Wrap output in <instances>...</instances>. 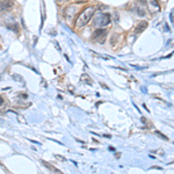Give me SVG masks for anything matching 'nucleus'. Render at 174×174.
Wrapping results in <instances>:
<instances>
[{
    "instance_id": "obj_9",
    "label": "nucleus",
    "mask_w": 174,
    "mask_h": 174,
    "mask_svg": "<svg viewBox=\"0 0 174 174\" xmlns=\"http://www.w3.org/2000/svg\"><path fill=\"white\" fill-rule=\"evenodd\" d=\"M55 158H57L58 160H62V162H66V159H65L64 157H61V155H55Z\"/></svg>"
},
{
    "instance_id": "obj_11",
    "label": "nucleus",
    "mask_w": 174,
    "mask_h": 174,
    "mask_svg": "<svg viewBox=\"0 0 174 174\" xmlns=\"http://www.w3.org/2000/svg\"><path fill=\"white\" fill-rule=\"evenodd\" d=\"M2 103H4V99H2V98H1V96H0V106H1V105H2Z\"/></svg>"
},
{
    "instance_id": "obj_5",
    "label": "nucleus",
    "mask_w": 174,
    "mask_h": 174,
    "mask_svg": "<svg viewBox=\"0 0 174 174\" xmlns=\"http://www.w3.org/2000/svg\"><path fill=\"white\" fill-rule=\"evenodd\" d=\"M146 27H148V22H146V21H143V22L138 23V26H137V28H136V33L137 34H139L141 31L145 30V29H146Z\"/></svg>"
},
{
    "instance_id": "obj_2",
    "label": "nucleus",
    "mask_w": 174,
    "mask_h": 174,
    "mask_svg": "<svg viewBox=\"0 0 174 174\" xmlns=\"http://www.w3.org/2000/svg\"><path fill=\"white\" fill-rule=\"evenodd\" d=\"M110 23V15L109 14H100L94 19V26L98 27H105V26Z\"/></svg>"
},
{
    "instance_id": "obj_8",
    "label": "nucleus",
    "mask_w": 174,
    "mask_h": 174,
    "mask_svg": "<svg viewBox=\"0 0 174 174\" xmlns=\"http://www.w3.org/2000/svg\"><path fill=\"white\" fill-rule=\"evenodd\" d=\"M13 78H14V79H18V80H16V81H20V82H23V78H22V77H20V75H13Z\"/></svg>"
},
{
    "instance_id": "obj_14",
    "label": "nucleus",
    "mask_w": 174,
    "mask_h": 174,
    "mask_svg": "<svg viewBox=\"0 0 174 174\" xmlns=\"http://www.w3.org/2000/svg\"><path fill=\"white\" fill-rule=\"evenodd\" d=\"M59 1H63V0H59Z\"/></svg>"
},
{
    "instance_id": "obj_10",
    "label": "nucleus",
    "mask_w": 174,
    "mask_h": 174,
    "mask_svg": "<svg viewBox=\"0 0 174 174\" xmlns=\"http://www.w3.org/2000/svg\"><path fill=\"white\" fill-rule=\"evenodd\" d=\"M137 12H138V14H139V16H144V15H145V12H144L143 9H138Z\"/></svg>"
},
{
    "instance_id": "obj_7",
    "label": "nucleus",
    "mask_w": 174,
    "mask_h": 174,
    "mask_svg": "<svg viewBox=\"0 0 174 174\" xmlns=\"http://www.w3.org/2000/svg\"><path fill=\"white\" fill-rule=\"evenodd\" d=\"M155 135H158V136L160 137V138H162L164 141H168V137H166L165 135H164V134H162L160 131H155Z\"/></svg>"
},
{
    "instance_id": "obj_12",
    "label": "nucleus",
    "mask_w": 174,
    "mask_h": 174,
    "mask_svg": "<svg viewBox=\"0 0 174 174\" xmlns=\"http://www.w3.org/2000/svg\"><path fill=\"white\" fill-rule=\"evenodd\" d=\"M75 1H77V2H85L86 0H75Z\"/></svg>"
},
{
    "instance_id": "obj_13",
    "label": "nucleus",
    "mask_w": 174,
    "mask_h": 174,
    "mask_svg": "<svg viewBox=\"0 0 174 174\" xmlns=\"http://www.w3.org/2000/svg\"><path fill=\"white\" fill-rule=\"evenodd\" d=\"M141 1H143L144 4H145V2H146V1H145V0H141Z\"/></svg>"
},
{
    "instance_id": "obj_4",
    "label": "nucleus",
    "mask_w": 174,
    "mask_h": 174,
    "mask_svg": "<svg viewBox=\"0 0 174 174\" xmlns=\"http://www.w3.org/2000/svg\"><path fill=\"white\" fill-rule=\"evenodd\" d=\"M12 7V2L11 1H7V0H4L0 2V11H7Z\"/></svg>"
},
{
    "instance_id": "obj_1",
    "label": "nucleus",
    "mask_w": 174,
    "mask_h": 174,
    "mask_svg": "<svg viewBox=\"0 0 174 174\" xmlns=\"http://www.w3.org/2000/svg\"><path fill=\"white\" fill-rule=\"evenodd\" d=\"M94 12H95V7L91 6V7H87L85 11H82L81 14L78 16V19L75 20V27L78 28H81L84 26L89 22V20L93 18Z\"/></svg>"
},
{
    "instance_id": "obj_3",
    "label": "nucleus",
    "mask_w": 174,
    "mask_h": 174,
    "mask_svg": "<svg viewBox=\"0 0 174 174\" xmlns=\"http://www.w3.org/2000/svg\"><path fill=\"white\" fill-rule=\"evenodd\" d=\"M107 37V31L105 29H102V28H99L98 30L94 31V35H93V38L96 41V42H99L100 44H102L105 42V40Z\"/></svg>"
},
{
    "instance_id": "obj_6",
    "label": "nucleus",
    "mask_w": 174,
    "mask_h": 174,
    "mask_svg": "<svg viewBox=\"0 0 174 174\" xmlns=\"http://www.w3.org/2000/svg\"><path fill=\"white\" fill-rule=\"evenodd\" d=\"M43 162V165H44V166H45V167H48V168H49V169H51V171H54V172H56V173H62V172H61L59 169H57V168H55V167H54V166H51V165H49L48 162Z\"/></svg>"
}]
</instances>
